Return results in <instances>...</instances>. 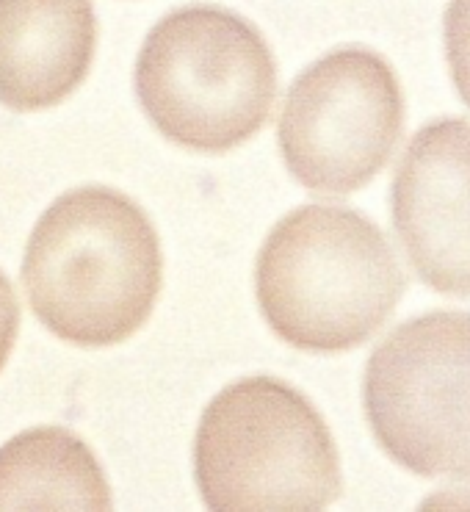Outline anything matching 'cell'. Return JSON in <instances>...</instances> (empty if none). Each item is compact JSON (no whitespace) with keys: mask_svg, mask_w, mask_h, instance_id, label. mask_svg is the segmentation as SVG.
<instances>
[{"mask_svg":"<svg viewBox=\"0 0 470 512\" xmlns=\"http://www.w3.org/2000/svg\"><path fill=\"white\" fill-rule=\"evenodd\" d=\"M97 48L92 0H0V103L45 111L86 81Z\"/></svg>","mask_w":470,"mask_h":512,"instance_id":"cell-8","label":"cell"},{"mask_svg":"<svg viewBox=\"0 0 470 512\" xmlns=\"http://www.w3.org/2000/svg\"><path fill=\"white\" fill-rule=\"evenodd\" d=\"M443 45L451 81L470 108V0H448L443 14Z\"/></svg>","mask_w":470,"mask_h":512,"instance_id":"cell-10","label":"cell"},{"mask_svg":"<svg viewBox=\"0 0 470 512\" xmlns=\"http://www.w3.org/2000/svg\"><path fill=\"white\" fill-rule=\"evenodd\" d=\"M106 471L64 427H36L0 446V510H111Z\"/></svg>","mask_w":470,"mask_h":512,"instance_id":"cell-9","label":"cell"},{"mask_svg":"<svg viewBox=\"0 0 470 512\" xmlns=\"http://www.w3.org/2000/svg\"><path fill=\"white\" fill-rule=\"evenodd\" d=\"M194 479L208 510H324L341 499V454L305 393L255 374L205 407Z\"/></svg>","mask_w":470,"mask_h":512,"instance_id":"cell-4","label":"cell"},{"mask_svg":"<svg viewBox=\"0 0 470 512\" xmlns=\"http://www.w3.org/2000/svg\"><path fill=\"white\" fill-rule=\"evenodd\" d=\"M363 410L401 468L470 474V313L432 310L399 324L368 358Z\"/></svg>","mask_w":470,"mask_h":512,"instance_id":"cell-5","label":"cell"},{"mask_svg":"<svg viewBox=\"0 0 470 512\" xmlns=\"http://www.w3.org/2000/svg\"><path fill=\"white\" fill-rule=\"evenodd\" d=\"M404 288L382 227L346 205L313 203L282 216L255 261V297L271 333L313 355L374 338Z\"/></svg>","mask_w":470,"mask_h":512,"instance_id":"cell-2","label":"cell"},{"mask_svg":"<svg viewBox=\"0 0 470 512\" xmlns=\"http://www.w3.org/2000/svg\"><path fill=\"white\" fill-rule=\"evenodd\" d=\"M404 133V92L388 61L338 48L313 61L285 95L277 142L296 183L352 194L385 169Z\"/></svg>","mask_w":470,"mask_h":512,"instance_id":"cell-6","label":"cell"},{"mask_svg":"<svg viewBox=\"0 0 470 512\" xmlns=\"http://www.w3.org/2000/svg\"><path fill=\"white\" fill-rule=\"evenodd\" d=\"M393 227L418 280L470 297V120L423 125L390 189Z\"/></svg>","mask_w":470,"mask_h":512,"instance_id":"cell-7","label":"cell"},{"mask_svg":"<svg viewBox=\"0 0 470 512\" xmlns=\"http://www.w3.org/2000/svg\"><path fill=\"white\" fill-rule=\"evenodd\" d=\"M23 286L47 333L83 349L122 344L153 316L164 286L161 241L128 194L81 186L39 216Z\"/></svg>","mask_w":470,"mask_h":512,"instance_id":"cell-1","label":"cell"},{"mask_svg":"<svg viewBox=\"0 0 470 512\" xmlns=\"http://www.w3.org/2000/svg\"><path fill=\"white\" fill-rule=\"evenodd\" d=\"M17 333H20V302L9 277L0 272V371L9 363Z\"/></svg>","mask_w":470,"mask_h":512,"instance_id":"cell-11","label":"cell"},{"mask_svg":"<svg viewBox=\"0 0 470 512\" xmlns=\"http://www.w3.org/2000/svg\"><path fill=\"white\" fill-rule=\"evenodd\" d=\"M133 84L141 111L164 139L219 155L269 122L277 61L241 14L183 6L144 36Z\"/></svg>","mask_w":470,"mask_h":512,"instance_id":"cell-3","label":"cell"}]
</instances>
